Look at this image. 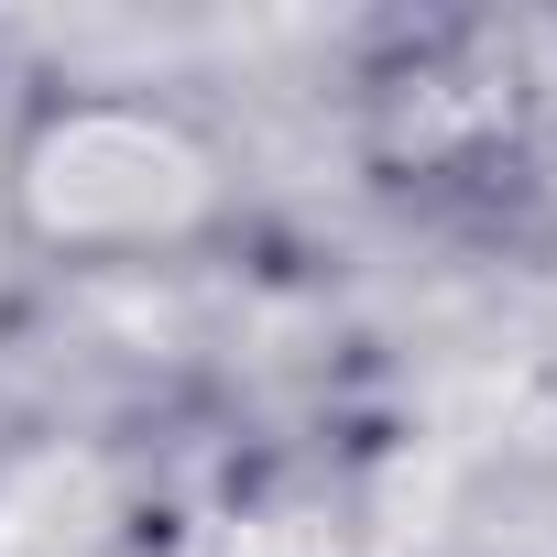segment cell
<instances>
[{"mask_svg":"<svg viewBox=\"0 0 557 557\" xmlns=\"http://www.w3.org/2000/svg\"><path fill=\"white\" fill-rule=\"evenodd\" d=\"M240 219V143L143 77H55L0 132V230L55 273H153Z\"/></svg>","mask_w":557,"mask_h":557,"instance_id":"6da1fadb","label":"cell"},{"mask_svg":"<svg viewBox=\"0 0 557 557\" xmlns=\"http://www.w3.org/2000/svg\"><path fill=\"white\" fill-rule=\"evenodd\" d=\"M153 524V481L99 426L0 437V557H132Z\"/></svg>","mask_w":557,"mask_h":557,"instance_id":"7a4b0ae2","label":"cell"}]
</instances>
